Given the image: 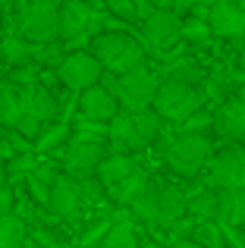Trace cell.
<instances>
[{
  "label": "cell",
  "instance_id": "obj_1",
  "mask_svg": "<svg viewBox=\"0 0 245 248\" xmlns=\"http://www.w3.org/2000/svg\"><path fill=\"white\" fill-rule=\"evenodd\" d=\"M154 151L164 160L173 173L185 176V179H195L198 173H204L211 154H214V141L204 132H183V129H164L157 141H154Z\"/></svg>",
  "mask_w": 245,
  "mask_h": 248
},
{
  "label": "cell",
  "instance_id": "obj_2",
  "mask_svg": "<svg viewBox=\"0 0 245 248\" xmlns=\"http://www.w3.org/2000/svg\"><path fill=\"white\" fill-rule=\"evenodd\" d=\"M88 50L98 57V63L107 73H117V76L129 73L132 66H138V63L148 60L145 44L138 41V35H135L132 29L98 31V35H92V41H88Z\"/></svg>",
  "mask_w": 245,
  "mask_h": 248
},
{
  "label": "cell",
  "instance_id": "obj_3",
  "mask_svg": "<svg viewBox=\"0 0 245 248\" xmlns=\"http://www.w3.org/2000/svg\"><path fill=\"white\" fill-rule=\"evenodd\" d=\"M179 25H183V16H179L176 10H154L145 22H138V31H135V35L145 44V54L167 66V63H173L176 57H183V54H173V44L183 41V38H179Z\"/></svg>",
  "mask_w": 245,
  "mask_h": 248
},
{
  "label": "cell",
  "instance_id": "obj_4",
  "mask_svg": "<svg viewBox=\"0 0 245 248\" xmlns=\"http://www.w3.org/2000/svg\"><path fill=\"white\" fill-rule=\"evenodd\" d=\"M204 104H208V101H204L201 88L160 79V88H157V94H154L151 107L160 113V120H164L167 126H179V123H185L195 110H201Z\"/></svg>",
  "mask_w": 245,
  "mask_h": 248
},
{
  "label": "cell",
  "instance_id": "obj_5",
  "mask_svg": "<svg viewBox=\"0 0 245 248\" xmlns=\"http://www.w3.org/2000/svg\"><path fill=\"white\" fill-rule=\"evenodd\" d=\"M160 88V69L151 66V63H138L132 66L129 73L120 76V91H117V101H120V110H148Z\"/></svg>",
  "mask_w": 245,
  "mask_h": 248
},
{
  "label": "cell",
  "instance_id": "obj_6",
  "mask_svg": "<svg viewBox=\"0 0 245 248\" xmlns=\"http://www.w3.org/2000/svg\"><path fill=\"white\" fill-rule=\"evenodd\" d=\"M16 35L25 38L29 44L57 41L60 38V13H57V6L22 0L16 6Z\"/></svg>",
  "mask_w": 245,
  "mask_h": 248
},
{
  "label": "cell",
  "instance_id": "obj_7",
  "mask_svg": "<svg viewBox=\"0 0 245 248\" xmlns=\"http://www.w3.org/2000/svg\"><path fill=\"white\" fill-rule=\"evenodd\" d=\"M204 186L208 188H245V145L227 141L211 154L204 167Z\"/></svg>",
  "mask_w": 245,
  "mask_h": 248
},
{
  "label": "cell",
  "instance_id": "obj_8",
  "mask_svg": "<svg viewBox=\"0 0 245 248\" xmlns=\"http://www.w3.org/2000/svg\"><path fill=\"white\" fill-rule=\"evenodd\" d=\"M57 13H60V41L66 44V50H82V44L92 41V19L98 10L88 0H63Z\"/></svg>",
  "mask_w": 245,
  "mask_h": 248
},
{
  "label": "cell",
  "instance_id": "obj_9",
  "mask_svg": "<svg viewBox=\"0 0 245 248\" xmlns=\"http://www.w3.org/2000/svg\"><path fill=\"white\" fill-rule=\"evenodd\" d=\"M101 73H104V66L98 63V57H94L88 47L69 50V54L63 57V63L57 66V79H60V85L69 88V91H76V94L85 91V88H92V85H98Z\"/></svg>",
  "mask_w": 245,
  "mask_h": 248
},
{
  "label": "cell",
  "instance_id": "obj_10",
  "mask_svg": "<svg viewBox=\"0 0 245 248\" xmlns=\"http://www.w3.org/2000/svg\"><path fill=\"white\" fill-rule=\"evenodd\" d=\"M107 157L104 141H69L60 151V170L73 179H92L98 173V164Z\"/></svg>",
  "mask_w": 245,
  "mask_h": 248
},
{
  "label": "cell",
  "instance_id": "obj_11",
  "mask_svg": "<svg viewBox=\"0 0 245 248\" xmlns=\"http://www.w3.org/2000/svg\"><path fill=\"white\" fill-rule=\"evenodd\" d=\"M208 25H211V35L220 38V41H242L245 38V10L227 3V0H211Z\"/></svg>",
  "mask_w": 245,
  "mask_h": 248
},
{
  "label": "cell",
  "instance_id": "obj_12",
  "mask_svg": "<svg viewBox=\"0 0 245 248\" xmlns=\"http://www.w3.org/2000/svg\"><path fill=\"white\" fill-rule=\"evenodd\" d=\"M76 113L85 116V120H94V123H110L120 113V101L98 82L76 94Z\"/></svg>",
  "mask_w": 245,
  "mask_h": 248
},
{
  "label": "cell",
  "instance_id": "obj_13",
  "mask_svg": "<svg viewBox=\"0 0 245 248\" xmlns=\"http://www.w3.org/2000/svg\"><path fill=\"white\" fill-rule=\"evenodd\" d=\"M47 211L54 214V217H63V220L79 217V211H82V182L73 179V176H66V173H60L57 182L50 186Z\"/></svg>",
  "mask_w": 245,
  "mask_h": 248
},
{
  "label": "cell",
  "instance_id": "obj_14",
  "mask_svg": "<svg viewBox=\"0 0 245 248\" xmlns=\"http://www.w3.org/2000/svg\"><path fill=\"white\" fill-rule=\"evenodd\" d=\"M214 132L223 141H239V145H245V101L239 94L227 97L223 104L214 107Z\"/></svg>",
  "mask_w": 245,
  "mask_h": 248
},
{
  "label": "cell",
  "instance_id": "obj_15",
  "mask_svg": "<svg viewBox=\"0 0 245 248\" xmlns=\"http://www.w3.org/2000/svg\"><path fill=\"white\" fill-rule=\"evenodd\" d=\"M19 91V104H22V113L35 116L41 123H50L60 116V94L47 85H29V88H16Z\"/></svg>",
  "mask_w": 245,
  "mask_h": 248
},
{
  "label": "cell",
  "instance_id": "obj_16",
  "mask_svg": "<svg viewBox=\"0 0 245 248\" xmlns=\"http://www.w3.org/2000/svg\"><path fill=\"white\" fill-rule=\"evenodd\" d=\"M138 167L141 164H138L135 154H113V151H107V157L98 164V173L94 176H98V182L110 192V188H117L120 182L126 179V176H132Z\"/></svg>",
  "mask_w": 245,
  "mask_h": 248
},
{
  "label": "cell",
  "instance_id": "obj_17",
  "mask_svg": "<svg viewBox=\"0 0 245 248\" xmlns=\"http://www.w3.org/2000/svg\"><path fill=\"white\" fill-rule=\"evenodd\" d=\"M69 139H73V123L63 120V116H57V120L44 123L41 132L35 135V141H31V148H35V154H60L63 148L69 145Z\"/></svg>",
  "mask_w": 245,
  "mask_h": 248
},
{
  "label": "cell",
  "instance_id": "obj_18",
  "mask_svg": "<svg viewBox=\"0 0 245 248\" xmlns=\"http://www.w3.org/2000/svg\"><path fill=\"white\" fill-rule=\"evenodd\" d=\"M185 204H189V195L183 186H160V201H157V226L170 230L176 220L185 217Z\"/></svg>",
  "mask_w": 245,
  "mask_h": 248
},
{
  "label": "cell",
  "instance_id": "obj_19",
  "mask_svg": "<svg viewBox=\"0 0 245 248\" xmlns=\"http://www.w3.org/2000/svg\"><path fill=\"white\" fill-rule=\"evenodd\" d=\"M217 223L242 226L245 223V188H217Z\"/></svg>",
  "mask_w": 245,
  "mask_h": 248
},
{
  "label": "cell",
  "instance_id": "obj_20",
  "mask_svg": "<svg viewBox=\"0 0 245 248\" xmlns=\"http://www.w3.org/2000/svg\"><path fill=\"white\" fill-rule=\"evenodd\" d=\"M160 79H170V82H183V85H192V88H201V82L208 79V69L201 66L198 60L192 57H176L173 63H167L160 69Z\"/></svg>",
  "mask_w": 245,
  "mask_h": 248
},
{
  "label": "cell",
  "instance_id": "obj_21",
  "mask_svg": "<svg viewBox=\"0 0 245 248\" xmlns=\"http://www.w3.org/2000/svg\"><path fill=\"white\" fill-rule=\"evenodd\" d=\"M189 195V204H185V214H189L195 223L201 220H217V188H208V186H192L185 188Z\"/></svg>",
  "mask_w": 245,
  "mask_h": 248
},
{
  "label": "cell",
  "instance_id": "obj_22",
  "mask_svg": "<svg viewBox=\"0 0 245 248\" xmlns=\"http://www.w3.org/2000/svg\"><path fill=\"white\" fill-rule=\"evenodd\" d=\"M94 248H138V236H135V226L132 217H122V220H110L107 232L101 236V242Z\"/></svg>",
  "mask_w": 245,
  "mask_h": 248
},
{
  "label": "cell",
  "instance_id": "obj_23",
  "mask_svg": "<svg viewBox=\"0 0 245 248\" xmlns=\"http://www.w3.org/2000/svg\"><path fill=\"white\" fill-rule=\"evenodd\" d=\"M179 38H183V44H211V25H208V16H201V13H185L183 25H179Z\"/></svg>",
  "mask_w": 245,
  "mask_h": 248
},
{
  "label": "cell",
  "instance_id": "obj_24",
  "mask_svg": "<svg viewBox=\"0 0 245 248\" xmlns=\"http://www.w3.org/2000/svg\"><path fill=\"white\" fill-rule=\"evenodd\" d=\"M148 182H151V176H148L145 170L138 167V170H135L132 176H126V179H122L117 188H110V198L117 201V204L129 207V204H132V201H135V198H138V195H141V192L148 188Z\"/></svg>",
  "mask_w": 245,
  "mask_h": 248
},
{
  "label": "cell",
  "instance_id": "obj_25",
  "mask_svg": "<svg viewBox=\"0 0 245 248\" xmlns=\"http://www.w3.org/2000/svg\"><path fill=\"white\" fill-rule=\"evenodd\" d=\"M0 60L6 66H19V63H29L31 60V44L25 38H19L16 31H6L0 35Z\"/></svg>",
  "mask_w": 245,
  "mask_h": 248
},
{
  "label": "cell",
  "instance_id": "obj_26",
  "mask_svg": "<svg viewBox=\"0 0 245 248\" xmlns=\"http://www.w3.org/2000/svg\"><path fill=\"white\" fill-rule=\"evenodd\" d=\"M29 239V226L16 214H0V248H22Z\"/></svg>",
  "mask_w": 245,
  "mask_h": 248
},
{
  "label": "cell",
  "instance_id": "obj_27",
  "mask_svg": "<svg viewBox=\"0 0 245 248\" xmlns=\"http://www.w3.org/2000/svg\"><path fill=\"white\" fill-rule=\"evenodd\" d=\"M22 116V104H19V91L10 82L0 79V126L13 129Z\"/></svg>",
  "mask_w": 245,
  "mask_h": 248
},
{
  "label": "cell",
  "instance_id": "obj_28",
  "mask_svg": "<svg viewBox=\"0 0 245 248\" xmlns=\"http://www.w3.org/2000/svg\"><path fill=\"white\" fill-rule=\"evenodd\" d=\"M157 201H160V186L157 182H148V188L129 204V211L135 217H141L145 223H157Z\"/></svg>",
  "mask_w": 245,
  "mask_h": 248
},
{
  "label": "cell",
  "instance_id": "obj_29",
  "mask_svg": "<svg viewBox=\"0 0 245 248\" xmlns=\"http://www.w3.org/2000/svg\"><path fill=\"white\" fill-rule=\"evenodd\" d=\"M66 44L57 38V41H47V44H31V60L38 63L41 69H57L63 63V57H66Z\"/></svg>",
  "mask_w": 245,
  "mask_h": 248
},
{
  "label": "cell",
  "instance_id": "obj_30",
  "mask_svg": "<svg viewBox=\"0 0 245 248\" xmlns=\"http://www.w3.org/2000/svg\"><path fill=\"white\" fill-rule=\"evenodd\" d=\"M41 73H44V69L38 66L35 60H29V63H19V66H10V69H6L3 82H10L13 88H29V85H38V82H41Z\"/></svg>",
  "mask_w": 245,
  "mask_h": 248
},
{
  "label": "cell",
  "instance_id": "obj_31",
  "mask_svg": "<svg viewBox=\"0 0 245 248\" xmlns=\"http://www.w3.org/2000/svg\"><path fill=\"white\" fill-rule=\"evenodd\" d=\"M73 123V139L69 141H104L107 145V123H94L85 120V116H76Z\"/></svg>",
  "mask_w": 245,
  "mask_h": 248
},
{
  "label": "cell",
  "instance_id": "obj_32",
  "mask_svg": "<svg viewBox=\"0 0 245 248\" xmlns=\"http://www.w3.org/2000/svg\"><path fill=\"white\" fill-rule=\"evenodd\" d=\"M192 242H198L201 248H227L223 242V230L217 220H201V223H195V230H192Z\"/></svg>",
  "mask_w": 245,
  "mask_h": 248
},
{
  "label": "cell",
  "instance_id": "obj_33",
  "mask_svg": "<svg viewBox=\"0 0 245 248\" xmlns=\"http://www.w3.org/2000/svg\"><path fill=\"white\" fill-rule=\"evenodd\" d=\"M35 167H38V154L35 151H19V154H13V157L6 160V176H10V186H13V182H19V179H25V176H29Z\"/></svg>",
  "mask_w": 245,
  "mask_h": 248
},
{
  "label": "cell",
  "instance_id": "obj_34",
  "mask_svg": "<svg viewBox=\"0 0 245 248\" xmlns=\"http://www.w3.org/2000/svg\"><path fill=\"white\" fill-rule=\"evenodd\" d=\"M176 129H183V132H204V135L214 132V107L204 104L201 110H195V113H192L185 123H179Z\"/></svg>",
  "mask_w": 245,
  "mask_h": 248
},
{
  "label": "cell",
  "instance_id": "obj_35",
  "mask_svg": "<svg viewBox=\"0 0 245 248\" xmlns=\"http://www.w3.org/2000/svg\"><path fill=\"white\" fill-rule=\"evenodd\" d=\"M104 3V10L110 13V16L122 19L126 25H138V19H135V3L132 0H101Z\"/></svg>",
  "mask_w": 245,
  "mask_h": 248
},
{
  "label": "cell",
  "instance_id": "obj_36",
  "mask_svg": "<svg viewBox=\"0 0 245 248\" xmlns=\"http://www.w3.org/2000/svg\"><path fill=\"white\" fill-rule=\"evenodd\" d=\"M16 6L19 0H0V35L16 31Z\"/></svg>",
  "mask_w": 245,
  "mask_h": 248
},
{
  "label": "cell",
  "instance_id": "obj_37",
  "mask_svg": "<svg viewBox=\"0 0 245 248\" xmlns=\"http://www.w3.org/2000/svg\"><path fill=\"white\" fill-rule=\"evenodd\" d=\"M208 3L211 0H173V10L176 13H201V16H208Z\"/></svg>",
  "mask_w": 245,
  "mask_h": 248
},
{
  "label": "cell",
  "instance_id": "obj_38",
  "mask_svg": "<svg viewBox=\"0 0 245 248\" xmlns=\"http://www.w3.org/2000/svg\"><path fill=\"white\" fill-rule=\"evenodd\" d=\"M220 230H223V242H227V248H245V232H242V226H223V223H220Z\"/></svg>",
  "mask_w": 245,
  "mask_h": 248
},
{
  "label": "cell",
  "instance_id": "obj_39",
  "mask_svg": "<svg viewBox=\"0 0 245 248\" xmlns=\"http://www.w3.org/2000/svg\"><path fill=\"white\" fill-rule=\"evenodd\" d=\"M13 211H16V192H13V186H0V214Z\"/></svg>",
  "mask_w": 245,
  "mask_h": 248
},
{
  "label": "cell",
  "instance_id": "obj_40",
  "mask_svg": "<svg viewBox=\"0 0 245 248\" xmlns=\"http://www.w3.org/2000/svg\"><path fill=\"white\" fill-rule=\"evenodd\" d=\"M101 85H104V88L110 91L113 97H117V91H120V76H117V73H107V69H104V73H101Z\"/></svg>",
  "mask_w": 245,
  "mask_h": 248
},
{
  "label": "cell",
  "instance_id": "obj_41",
  "mask_svg": "<svg viewBox=\"0 0 245 248\" xmlns=\"http://www.w3.org/2000/svg\"><path fill=\"white\" fill-rule=\"evenodd\" d=\"M170 248H201V245L192 242V239H176V242H170Z\"/></svg>",
  "mask_w": 245,
  "mask_h": 248
},
{
  "label": "cell",
  "instance_id": "obj_42",
  "mask_svg": "<svg viewBox=\"0 0 245 248\" xmlns=\"http://www.w3.org/2000/svg\"><path fill=\"white\" fill-rule=\"evenodd\" d=\"M154 10H173V0H148Z\"/></svg>",
  "mask_w": 245,
  "mask_h": 248
},
{
  "label": "cell",
  "instance_id": "obj_43",
  "mask_svg": "<svg viewBox=\"0 0 245 248\" xmlns=\"http://www.w3.org/2000/svg\"><path fill=\"white\" fill-rule=\"evenodd\" d=\"M0 186H10V176H6V160H0Z\"/></svg>",
  "mask_w": 245,
  "mask_h": 248
},
{
  "label": "cell",
  "instance_id": "obj_44",
  "mask_svg": "<svg viewBox=\"0 0 245 248\" xmlns=\"http://www.w3.org/2000/svg\"><path fill=\"white\" fill-rule=\"evenodd\" d=\"M31 3H44V6H60L63 0H31Z\"/></svg>",
  "mask_w": 245,
  "mask_h": 248
},
{
  "label": "cell",
  "instance_id": "obj_45",
  "mask_svg": "<svg viewBox=\"0 0 245 248\" xmlns=\"http://www.w3.org/2000/svg\"><path fill=\"white\" fill-rule=\"evenodd\" d=\"M239 60H242V69H245V38H242V50H239Z\"/></svg>",
  "mask_w": 245,
  "mask_h": 248
},
{
  "label": "cell",
  "instance_id": "obj_46",
  "mask_svg": "<svg viewBox=\"0 0 245 248\" xmlns=\"http://www.w3.org/2000/svg\"><path fill=\"white\" fill-rule=\"evenodd\" d=\"M227 3H233V6H239V10H245V0H227Z\"/></svg>",
  "mask_w": 245,
  "mask_h": 248
},
{
  "label": "cell",
  "instance_id": "obj_47",
  "mask_svg": "<svg viewBox=\"0 0 245 248\" xmlns=\"http://www.w3.org/2000/svg\"><path fill=\"white\" fill-rule=\"evenodd\" d=\"M242 232H245V223H242Z\"/></svg>",
  "mask_w": 245,
  "mask_h": 248
}]
</instances>
